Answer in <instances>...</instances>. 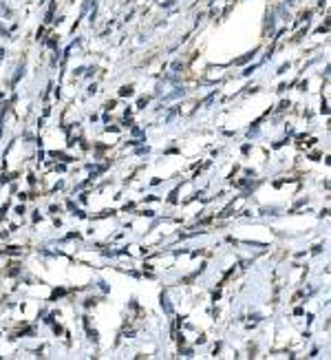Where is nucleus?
Returning a JSON list of instances; mask_svg holds the SVG:
<instances>
[{
  "label": "nucleus",
  "instance_id": "1",
  "mask_svg": "<svg viewBox=\"0 0 331 360\" xmlns=\"http://www.w3.org/2000/svg\"><path fill=\"white\" fill-rule=\"evenodd\" d=\"M130 93H133V89H130V86H124V89L119 91V95H130Z\"/></svg>",
  "mask_w": 331,
  "mask_h": 360
}]
</instances>
